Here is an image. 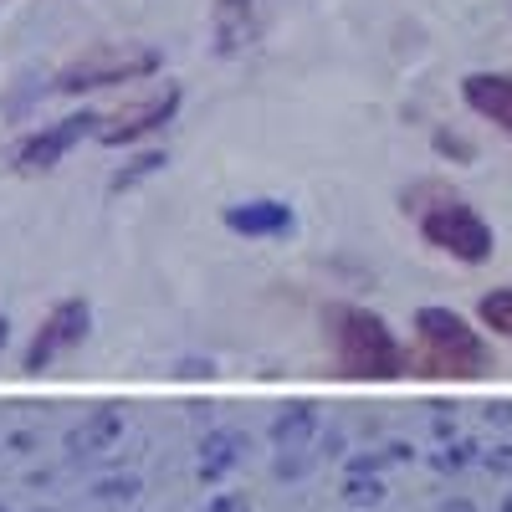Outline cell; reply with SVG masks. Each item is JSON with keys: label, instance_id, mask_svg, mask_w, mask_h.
I'll return each instance as SVG.
<instances>
[{"label": "cell", "instance_id": "cell-16", "mask_svg": "<svg viewBox=\"0 0 512 512\" xmlns=\"http://www.w3.org/2000/svg\"><path fill=\"white\" fill-rule=\"evenodd\" d=\"M0 349H6V318H0Z\"/></svg>", "mask_w": 512, "mask_h": 512}, {"label": "cell", "instance_id": "cell-7", "mask_svg": "<svg viewBox=\"0 0 512 512\" xmlns=\"http://www.w3.org/2000/svg\"><path fill=\"white\" fill-rule=\"evenodd\" d=\"M88 134H98V113H72V118H62V123H52V128H41V134H31V139L21 144L16 164L26 169V175H36V169H52L72 144H82Z\"/></svg>", "mask_w": 512, "mask_h": 512}, {"label": "cell", "instance_id": "cell-9", "mask_svg": "<svg viewBox=\"0 0 512 512\" xmlns=\"http://www.w3.org/2000/svg\"><path fill=\"white\" fill-rule=\"evenodd\" d=\"M226 226L241 236H287L292 210L282 200H241V205H226Z\"/></svg>", "mask_w": 512, "mask_h": 512}, {"label": "cell", "instance_id": "cell-4", "mask_svg": "<svg viewBox=\"0 0 512 512\" xmlns=\"http://www.w3.org/2000/svg\"><path fill=\"white\" fill-rule=\"evenodd\" d=\"M159 67V52L154 47H98L82 62H72L57 88L62 93H82V88H113V82H134V77H149Z\"/></svg>", "mask_w": 512, "mask_h": 512}, {"label": "cell", "instance_id": "cell-13", "mask_svg": "<svg viewBox=\"0 0 512 512\" xmlns=\"http://www.w3.org/2000/svg\"><path fill=\"white\" fill-rule=\"evenodd\" d=\"M272 436H277L282 446H292V441H303V436H308V410H292V415H282Z\"/></svg>", "mask_w": 512, "mask_h": 512}, {"label": "cell", "instance_id": "cell-15", "mask_svg": "<svg viewBox=\"0 0 512 512\" xmlns=\"http://www.w3.org/2000/svg\"><path fill=\"white\" fill-rule=\"evenodd\" d=\"M349 497H354V502H374V497H379V487H374V482H369V487H364V482H354V487H349Z\"/></svg>", "mask_w": 512, "mask_h": 512}, {"label": "cell", "instance_id": "cell-10", "mask_svg": "<svg viewBox=\"0 0 512 512\" xmlns=\"http://www.w3.org/2000/svg\"><path fill=\"white\" fill-rule=\"evenodd\" d=\"M256 11H262V0H216V41H221V52L251 47Z\"/></svg>", "mask_w": 512, "mask_h": 512}, {"label": "cell", "instance_id": "cell-1", "mask_svg": "<svg viewBox=\"0 0 512 512\" xmlns=\"http://www.w3.org/2000/svg\"><path fill=\"white\" fill-rule=\"evenodd\" d=\"M323 338H328L333 369L344 379H400V374H410V354L395 338V328L359 303H328L323 308Z\"/></svg>", "mask_w": 512, "mask_h": 512}, {"label": "cell", "instance_id": "cell-8", "mask_svg": "<svg viewBox=\"0 0 512 512\" xmlns=\"http://www.w3.org/2000/svg\"><path fill=\"white\" fill-rule=\"evenodd\" d=\"M461 103L477 118L497 123L502 134H512V72H472L461 77Z\"/></svg>", "mask_w": 512, "mask_h": 512}, {"label": "cell", "instance_id": "cell-12", "mask_svg": "<svg viewBox=\"0 0 512 512\" xmlns=\"http://www.w3.org/2000/svg\"><path fill=\"white\" fill-rule=\"evenodd\" d=\"M113 436H118V415L103 410V415H93V420L72 436V451H77V456H82V451H98V446H108Z\"/></svg>", "mask_w": 512, "mask_h": 512}, {"label": "cell", "instance_id": "cell-11", "mask_svg": "<svg viewBox=\"0 0 512 512\" xmlns=\"http://www.w3.org/2000/svg\"><path fill=\"white\" fill-rule=\"evenodd\" d=\"M477 318H482V328L512 338V287H492L482 303H477Z\"/></svg>", "mask_w": 512, "mask_h": 512}, {"label": "cell", "instance_id": "cell-14", "mask_svg": "<svg viewBox=\"0 0 512 512\" xmlns=\"http://www.w3.org/2000/svg\"><path fill=\"white\" fill-rule=\"evenodd\" d=\"M210 512H246V497H221V502H210Z\"/></svg>", "mask_w": 512, "mask_h": 512}, {"label": "cell", "instance_id": "cell-6", "mask_svg": "<svg viewBox=\"0 0 512 512\" xmlns=\"http://www.w3.org/2000/svg\"><path fill=\"white\" fill-rule=\"evenodd\" d=\"M175 108H180V88H164V93H154L144 103L118 108L113 118H98V139L103 144H134V139L154 134V128H164L169 118H175Z\"/></svg>", "mask_w": 512, "mask_h": 512}, {"label": "cell", "instance_id": "cell-5", "mask_svg": "<svg viewBox=\"0 0 512 512\" xmlns=\"http://www.w3.org/2000/svg\"><path fill=\"white\" fill-rule=\"evenodd\" d=\"M88 323H93V308L82 303V297H67V303H57V308L47 313V323L36 328V338H31V349H26L21 369H26V374H41L57 354L77 349L82 338H88Z\"/></svg>", "mask_w": 512, "mask_h": 512}, {"label": "cell", "instance_id": "cell-2", "mask_svg": "<svg viewBox=\"0 0 512 512\" xmlns=\"http://www.w3.org/2000/svg\"><path fill=\"white\" fill-rule=\"evenodd\" d=\"M410 374L425 379H482L492 369V344L451 308H420L415 313V344Z\"/></svg>", "mask_w": 512, "mask_h": 512}, {"label": "cell", "instance_id": "cell-3", "mask_svg": "<svg viewBox=\"0 0 512 512\" xmlns=\"http://www.w3.org/2000/svg\"><path fill=\"white\" fill-rule=\"evenodd\" d=\"M415 210H420V236L431 241L436 251L456 256V262H466V267L492 262L497 236H492V226L482 221L477 205H466V200H456V195H441L436 205H415Z\"/></svg>", "mask_w": 512, "mask_h": 512}]
</instances>
